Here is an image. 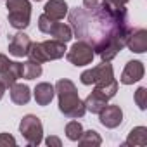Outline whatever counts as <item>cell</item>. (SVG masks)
<instances>
[{
    "label": "cell",
    "mask_w": 147,
    "mask_h": 147,
    "mask_svg": "<svg viewBox=\"0 0 147 147\" xmlns=\"http://www.w3.org/2000/svg\"><path fill=\"white\" fill-rule=\"evenodd\" d=\"M135 104L138 106V109L145 111L147 107V88L145 87H138L135 92Z\"/></svg>",
    "instance_id": "cell-22"
},
{
    "label": "cell",
    "mask_w": 147,
    "mask_h": 147,
    "mask_svg": "<svg viewBox=\"0 0 147 147\" xmlns=\"http://www.w3.org/2000/svg\"><path fill=\"white\" fill-rule=\"evenodd\" d=\"M7 2V18L9 24L16 30H26L31 21V4L30 0H5Z\"/></svg>",
    "instance_id": "cell-5"
},
{
    "label": "cell",
    "mask_w": 147,
    "mask_h": 147,
    "mask_svg": "<svg viewBox=\"0 0 147 147\" xmlns=\"http://www.w3.org/2000/svg\"><path fill=\"white\" fill-rule=\"evenodd\" d=\"M9 61H11V59H9L7 55H4V54H0V69H2V67H4V66H5V64L9 62Z\"/></svg>",
    "instance_id": "cell-25"
},
{
    "label": "cell",
    "mask_w": 147,
    "mask_h": 147,
    "mask_svg": "<svg viewBox=\"0 0 147 147\" xmlns=\"http://www.w3.org/2000/svg\"><path fill=\"white\" fill-rule=\"evenodd\" d=\"M78 144L82 147H99L102 144V138L100 135L95 131V130H87L82 133V137L78 138Z\"/></svg>",
    "instance_id": "cell-19"
},
{
    "label": "cell",
    "mask_w": 147,
    "mask_h": 147,
    "mask_svg": "<svg viewBox=\"0 0 147 147\" xmlns=\"http://www.w3.org/2000/svg\"><path fill=\"white\" fill-rule=\"evenodd\" d=\"M38 30L45 35H50L54 36V40H59V42H64L67 43L71 38H73V30L71 26L64 24V23H59L52 18H49L47 14H42L38 18Z\"/></svg>",
    "instance_id": "cell-7"
},
{
    "label": "cell",
    "mask_w": 147,
    "mask_h": 147,
    "mask_svg": "<svg viewBox=\"0 0 147 147\" xmlns=\"http://www.w3.org/2000/svg\"><path fill=\"white\" fill-rule=\"evenodd\" d=\"M82 83L83 85H94L97 92H100L104 97L107 99H113L118 92V82L114 78V71H113V66L109 62H102L92 69H87L82 73L80 76Z\"/></svg>",
    "instance_id": "cell-3"
},
{
    "label": "cell",
    "mask_w": 147,
    "mask_h": 147,
    "mask_svg": "<svg viewBox=\"0 0 147 147\" xmlns=\"http://www.w3.org/2000/svg\"><path fill=\"white\" fill-rule=\"evenodd\" d=\"M116 2H118V4H121V5H126L130 0H116Z\"/></svg>",
    "instance_id": "cell-27"
},
{
    "label": "cell",
    "mask_w": 147,
    "mask_h": 147,
    "mask_svg": "<svg viewBox=\"0 0 147 147\" xmlns=\"http://www.w3.org/2000/svg\"><path fill=\"white\" fill-rule=\"evenodd\" d=\"M126 47L135 54H144L147 50V30H144V28L131 30V33L126 40Z\"/></svg>",
    "instance_id": "cell-13"
},
{
    "label": "cell",
    "mask_w": 147,
    "mask_h": 147,
    "mask_svg": "<svg viewBox=\"0 0 147 147\" xmlns=\"http://www.w3.org/2000/svg\"><path fill=\"white\" fill-rule=\"evenodd\" d=\"M71 30L78 40L87 42L102 62H111L126 47L131 33L126 5L116 0H83V9L67 11Z\"/></svg>",
    "instance_id": "cell-1"
},
{
    "label": "cell",
    "mask_w": 147,
    "mask_h": 147,
    "mask_svg": "<svg viewBox=\"0 0 147 147\" xmlns=\"http://www.w3.org/2000/svg\"><path fill=\"white\" fill-rule=\"evenodd\" d=\"M66 43L59 42V40H47V42H38V43H31L30 50H28V57L30 61L35 62H47V61H57L61 57L66 55Z\"/></svg>",
    "instance_id": "cell-4"
},
{
    "label": "cell",
    "mask_w": 147,
    "mask_h": 147,
    "mask_svg": "<svg viewBox=\"0 0 147 147\" xmlns=\"http://www.w3.org/2000/svg\"><path fill=\"white\" fill-rule=\"evenodd\" d=\"M45 144H47L49 147H52V145H54V147H61V145H62V144H61V140H59L57 137H47Z\"/></svg>",
    "instance_id": "cell-24"
},
{
    "label": "cell",
    "mask_w": 147,
    "mask_h": 147,
    "mask_svg": "<svg viewBox=\"0 0 147 147\" xmlns=\"http://www.w3.org/2000/svg\"><path fill=\"white\" fill-rule=\"evenodd\" d=\"M19 78H23V62L9 61L2 69H0V83L5 88H11Z\"/></svg>",
    "instance_id": "cell-10"
},
{
    "label": "cell",
    "mask_w": 147,
    "mask_h": 147,
    "mask_svg": "<svg viewBox=\"0 0 147 147\" xmlns=\"http://www.w3.org/2000/svg\"><path fill=\"white\" fill-rule=\"evenodd\" d=\"M35 2H40V0H35Z\"/></svg>",
    "instance_id": "cell-28"
},
{
    "label": "cell",
    "mask_w": 147,
    "mask_h": 147,
    "mask_svg": "<svg viewBox=\"0 0 147 147\" xmlns=\"http://www.w3.org/2000/svg\"><path fill=\"white\" fill-rule=\"evenodd\" d=\"M99 121L106 128H118L123 123V109L116 104H107L100 113H99Z\"/></svg>",
    "instance_id": "cell-9"
},
{
    "label": "cell",
    "mask_w": 147,
    "mask_h": 147,
    "mask_svg": "<svg viewBox=\"0 0 147 147\" xmlns=\"http://www.w3.org/2000/svg\"><path fill=\"white\" fill-rule=\"evenodd\" d=\"M42 76V64L35 61H26L23 62V78L24 80H35Z\"/></svg>",
    "instance_id": "cell-20"
},
{
    "label": "cell",
    "mask_w": 147,
    "mask_h": 147,
    "mask_svg": "<svg viewBox=\"0 0 147 147\" xmlns=\"http://www.w3.org/2000/svg\"><path fill=\"white\" fill-rule=\"evenodd\" d=\"M82 133H83V126H82V123H80V121L71 119V121L66 125V137H67L69 140L78 142V138L82 137Z\"/></svg>",
    "instance_id": "cell-21"
},
{
    "label": "cell",
    "mask_w": 147,
    "mask_h": 147,
    "mask_svg": "<svg viewBox=\"0 0 147 147\" xmlns=\"http://www.w3.org/2000/svg\"><path fill=\"white\" fill-rule=\"evenodd\" d=\"M5 90H7V88H5L2 83H0V100H2V97H4V94H5Z\"/></svg>",
    "instance_id": "cell-26"
},
{
    "label": "cell",
    "mask_w": 147,
    "mask_h": 147,
    "mask_svg": "<svg viewBox=\"0 0 147 147\" xmlns=\"http://www.w3.org/2000/svg\"><path fill=\"white\" fill-rule=\"evenodd\" d=\"M54 88H55V94H57V99H59V111L66 118L80 119V118L85 116V113H87L85 104H83V100L78 95L76 85L71 80L62 78V80H59L55 83Z\"/></svg>",
    "instance_id": "cell-2"
},
{
    "label": "cell",
    "mask_w": 147,
    "mask_h": 147,
    "mask_svg": "<svg viewBox=\"0 0 147 147\" xmlns=\"http://www.w3.org/2000/svg\"><path fill=\"white\" fill-rule=\"evenodd\" d=\"M54 95H55V88H54V85H50L47 82L38 83L33 90V97H35L38 106H49L52 102Z\"/></svg>",
    "instance_id": "cell-15"
},
{
    "label": "cell",
    "mask_w": 147,
    "mask_h": 147,
    "mask_svg": "<svg viewBox=\"0 0 147 147\" xmlns=\"http://www.w3.org/2000/svg\"><path fill=\"white\" fill-rule=\"evenodd\" d=\"M31 43H33L31 38L26 33L19 31V33L12 35V38L9 42V54L14 55V57H24V55H28V50H30Z\"/></svg>",
    "instance_id": "cell-12"
},
{
    "label": "cell",
    "mask_w": 147,
    "mask_h": 147,
    "mask_svg": "<svg viewBox=\"0 0 147 147\" xmlns=\"http://www.w3.org/2000/svg\"><path fill=\"white\" fill-rule=\"evenodd\" d=\"M125 145H133V147H144V145H147V128L145 126H135L130 133H128V137H126V140H125Z\"/></svg>",
    "instance_id": "cell-18"
},
{
    "label": "cell",
    "mask_w": 147,
    "mask_h": 147,
    "mask_svg": "<svg viewBox=\"0 0 147 147\" xmlns=\"http://www.w3.org/2000/svg\"><path fill=\"white\" fill-rule=\"evenodd\" d=\"M9 92H11V100L14 104H18V106H26L30 102V99H31L30 87L23 85V83H18V82L9 88Z\"/></svg>",
    "instance_id": "cell-17"
},
{
    "label": "cell",
    "mask_w": 147,
    "mask_h": 147,
    "mask_svg": "<svg viewBox=\"0 0 147 147\" xmlns=\"http://www.w3.org/2000/svg\"><path fill=\"white\" fill-rule=\"evenodd\" d=\"M19 131L24 137L26 144L31 145V147L40 145L42 140H43V125H42L40 118L35 116V114L23 116V119L19 123Z\"/></svg>",
    "instance_id": "cell-6"
},
{
    "label": "cell",
    "mask_w": 147,
    "mask_h": 147,
    "mask_svg": "<svg viewBox=\"0 0 147 147\" xmlns=\"http://www.w3.org/2000/svg\"><path fill=\"white\" fill-rule=\"evenodd\" d=\"M107 102H109V99L104 97V95H102L100 92H97V90H94L92 94H88V97L83 100L85 109H87L88 113H92V114H99V113L107 106Z\"/></svg>",
    "instance_id": "cell-16"
},
{
    "label": "cell",
    "mask_w": 147,
    "mask_h": 147,
    "mask_svg": "<svg viewBox=\"0 0 147 147\" xmlns=\"http://www.w3.org/2000/svg\"><path fill=\"white\" fill-rule=\"evenodd\" d=\"M18 142H16V138L12 137V135H9V133H0V147H9V145H16Z\"/></svg>",
    "instance_id": "cell-23"
},
{
    "label": "cell",
    "mask_w": 147,
    "mask_h": 147,
    "mask_svg": "<svg viewBox=\"0 0 147 147\" xmlns=\"http://www.w3.org/2000/svg\"><path fill=\"white\" fill-rule=\"evenodd\" d=\"M66 57H67V61H69L73 66L82 67V66L92 64V61H94V57H95V52H94V49H92L87 42L78 40L76 43H73L71 49L66 52Z\"/></svg>",
    "instance_id": "cell-8"
},
{
    "label": "cell",
    "mask_w": 147,
    "mask_h": 147,
    "mask_svg": "<svg viewBox=\"0 0 147 147\" xmlns=\"http://www.w3.org/2000/svg\"><path fill=\"white\" fill-rule=\"evenodd\" d=\"M67 11H69V7L66 4V0H49L43 7V14H47L49 18H52L55 21L64 19V16H67Z\"/></svg>",
    "instance_id": "cell-14"
},
{
    "label": "cell",
    "mask_w": 147,
    "mask_h": 147,
    "mask_svg": "<svg viewBox=\"0 0 147 147\" xmlns=\"http://www.w3.org/2000/svg\"><path fill=\"white\" fill-rule=\"evenodd\" d=\"M144 73H145V67H144L142 61H128L121 73L119 82L123 85H133L144 78Z\"/></svg>",
    "instance_id": "cell-11"
}]
</instances>
